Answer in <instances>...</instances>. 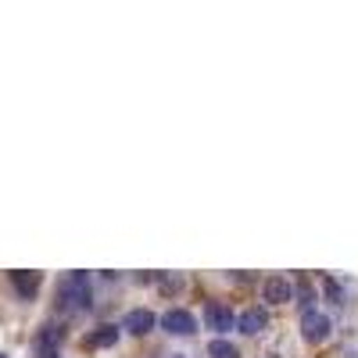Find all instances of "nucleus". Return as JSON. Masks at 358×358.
<instances>
[{
	"mask_svg": "<svg viewBox=\"0 0 358 358\" xmlns=\"http://www.w3.org/2000/svg\"><path fill=\"white\" fill-rule=\"evenodd\" d=\"M57 297H62V308L65 312H86L90 305H94V287H90V276L86 273H69L62 280Z\"/></svg>",
	"mask_w": 358,
	"mask_h": 358,
	"instance_id": "nucleus-1",
	"label": "nucleus"
},
{
	"mask_svg": "<svg viewBox=\"0 0 358 358\" xmlns=\"http://www.w3.org/2000/svg\"><path fill=\"white\" fill-rule=\"evenodd\" d=\"M301 337L308 344H326L334 337V319L326 315L322 308H312V312H301Z\"/></svg>",
	"mask_w": 358,
	"mask_h": 358,
	"instance_id": "nucleus-2",
	"label": "nucleus"
},
{
	"mask_svg": "<svg viewBox=\"0 0 358 358\" xmlns=\"http://www.w3.org/2000/svg\"><path fill=\"white\" fill-rule=\"evenodd\" d=\"M158 326H162L169 337H194V334H197V319H194L187 308H169V312L158 319Z\"/></svg>",
	"mask_w": 358,
	"mask_h": 358,
	"instance_id": "nucleus-3",
	"label": "nucleus"
},
{
	"mask_svg": "<svg viewBox=\"0 0 358 358\" xmlns=\"http://www.w3.org/2000/svg\"><path fill=\"white\" fill-rule=\"evenodd\" d=\"M204 326L212 334H229V330H236V312L222 301H212L204 308Z\"/></svg>",
	"mask_w": 358,
	"mask_h": 358,
	"instance_id": "nucleus-4",
	"label": "nucleus"
},
{
	"mask_svg": "<svg viewBox=\"0 0 358 358\" xmlns=\"http://www.w3.org/2000/svg\"><path fill=\"white\" fill-rule=\"evenodd\" d=\"M65 341V326L62 322H47L36 334V358H57V348Z\"/></svg>",
	"mask_w": 358,
	"mask_h": 358,
	"instance_id": "nucleus-5",
	"label": "nucleus"
},
{
	"mask_svg": "<svg viewBox=\"0 0 358 358\" xmlns=\"http://www.w3.org/2000/svg\"><path fill=\"white\" fill-rule=\"evenodd\" d=\"M262 297L268 305H287V301H294V283L287 276H265L262 280Z\"/></svg>",
	"mask_w": 358,
	"mask_h": 358,
	"instance_id": "nucleus-6",
	"label": "nucleus"
},
{
	"mask_svg": "<svg viewBox=\"0 0 358 358\" xmlns=\"http://www.w3.org/2000/svg\"><path fill=\"white\" fill-rule=\"evenodd\" d=\"M155 326H158V315H155L151 308H133V312H126V319H122V330L133 334V337H147Z\"/></svg>",
	"mask_w": 358,
	"mask_h": 358,
	"instance_id": "nucleus-7",
	"label": "nucleus"
},
{
	"mask_svg": "<svg viewBox=\"0 0 358 358\" xmlns=\"http://www.w3.org/2000/svg\"><path fill=\"white\" fill-rule=\"evenodd\" d=\"M268 326V315L265 308H244L241 315H236V330H241L244 337H258L262 330Z\"/></svg>",
	"mask_w": 358,
	"mask_h": 358,
	"instance_id": "nucleus-8",
	"label": "nucleus"
},
{
	"mask_svg": "<svg viewBox=\"0 0 358 358\" xmlns=\"http://www.w3.org/2000/svg\"><path fill=\"white\" fill-rule=\"evenodd\" d=\"M40 283H43V276H40V273H11V287L18 290L22 301H33L36 290H40Z\"/></svg>",
	"mask_w": 358,
	"mask_h": 358,
	"instance_id": "nucleus-9",
	"label": "nucleus"
},
{
	"mask_svg": "<svg viewBox=\"0 0 358 358\" xmlns=\"http://www.w3.org/2000/svg\"><path fill=\"white\" fill-rule=\"evenodd\" d=\"M118 337H122V326H111V322H104V326H97L94 334L86 337V348H115L118 344Z\"/></svg>",
	"mask_w": 358,
	"mask_h": 358,
	"instance_id": "nucleus-10",
	"label": "nucleus"
},
{
	"mask_svg": "<svg viewBox=\"0 0 358 358\" xmlns=\"http://www.w3.org/2000/svg\"><path fill=\"white\" fill-rule=\"evenodd\" d=\"M208 358H241V351H236V344H229L226 337H219V341L208 344Z\"/></svg>",
	"mask_w": 358,
	"mask_h": 358,
	"instance_id": "nucleus-11",
	"label": "nucleus"
},
{
	"mask_svg": "<svg viewBox=\"0 0 358 358\" xmlns=\"http://www.w3.org/2000/svg\"><path fill=\"white\" fill-rule=\"evenodd\" d=\"M158 283H162V290H165V294H179V290L187 287V280L179 276V273H162V276H158Z\"/></svg>",
	"mask_w": 358,
	"mask_h": 358,
	"instance_id": "nucleus-12",
	"label": "nucleus"
},
{
	"mask_svg": "<svg viewBox=\"0 0 358 358\" xmlns=\"http://www.w3.org/2000/svg\"><path fill=\"white\" fill-rule=\"evenodd\" d=\"M294 297H297V305H301L305 312H312V301H315V290H312V287H308L305 280H301V283L294 287Z\"/></svg>",
	"mask_w": 358,
	"mask_h": 358,
	"instance_id": "nucleus-13",
	"label": "nucleus"
},
{
	"mask_svg": "<svg viewBox=\"0 0 358 358\" xmlns=\"http://www.w3.org/2000/svg\"><path fill=\"white\" fill-rule=\"evenodd\" d=\"M322 294L330 297V305H344V290H341V283H337V280L322 276Z\"/></svg>",
	"mask_w": 358,
	"mask_h": 358,
	"instance_id": "nucleus-14",
	"label": "nucleus"
},
{
	"mask_svg": "<svg viewBox=\"0 0 358 358\" xmlns=\"http://www.w3.org/2000/svg\"><path fill=\"white\" fill-rule=\"evenodd\" d=\"M344 358H358V351H348V355H344Z\"/></svg>",
	"mask_w": 358,
	"mask_h": 358,
	"instance_id": "nucleus-15",
	"label": "nucleus"
},
{
	"mask_svg": "<svg viewBox=\"0 0 358 358\" xmlns=\"http://www.w3.org/2000/svg\"><path fill=\"white\" fill-rule=\"evenodd\" d=\"M0 358H11V355H8V351H0Z\"/></svg>",
	"mask_w": 358,
	"mask_h": 358,
	"instance_id": "nucleus-16",
	"label": "nucleus"
},
{
	"mask_svg": "<svg viewBox=\"0 0 358 358\" xmlns=\"http://www.w3.org/2000/svg\"><path fill=\"white\" fill-rule=\"evenodd\" d=\"M172 358H187V355H172Z\"/></svg>",
	"mask_w": 358,
	"mask_h": 358,
	"instance_id": "nucleus-17",
	"label": "nucleus"
}]
</instances>
